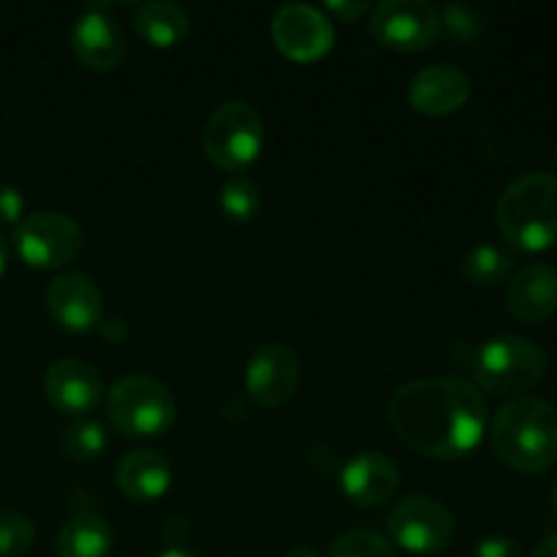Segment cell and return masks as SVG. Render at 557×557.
<instances>
[{"mask_svg": "<svg viewBox=\"0 0 557 557\" xmlns=\"http://www.w3.org/2000/svg\"><path fill=\"white\" fill-rule=\"evenodd\" d=\"M392 430L413 451L457 460L476 449L487 430V400L462 379L408 381L386 408Z\"/></svg>", "mask_w": 557, "mask_h": 557, "instance_id": "cell-1", "label": "cell"}, {"mask_svg": "<svg viewBox=\"0 0 557 557\" xmlns=\"http://www.w3.org/2000/svg\"><path fill=\"white\" fill-rule=\"evenodd\" d=\"M493 449L515 471H547L557 462V408L531 395L500 406L493 419Z\"/></svg>", "mask_w": 557, "mask_h": 557, "instance_id": "cell-2", "label": "cell"}, {"mask_svg": "<svg viewBox=\"0 0 557 557\" xmlns=\"http://www.w3.org/2000/svg\"><path fill=\"white\" fill-rule=\"evenodd\" d=\"M500 234L525 253L557 243V174L528 172L500 194L495 205Z\"/></svg>", "mask_w": 557, "mask_h": 557, "instance_id": "cell-3", "label": "cell"}, {"mask_svg": "<svg viewBox=\"0 0 557 557\" xmlns=\"http://www.w3.org/2000/svg\"><path fill=\"white\" fill-rule=\"evenodd\" d=\"M547 373V354L531 337L500 335L482 343L473 354V375L484 392L500 397H525Z\"/></svg>", "mask_w": 557, "mask_h": 557, "instance_id": "cell-4", "label": "cell"}, {"mask_svg": "<svg viewBox=\"0 0 557 557\" xmlns=\"http://www.w3.org/2000/svg\"><path fill=\"white\" fill-rule=\"evenodd\" d=\"M107 417L125 438H158L172 430L177 403L161 381L150 375H128L109 389Z\"/></svg>", "mask_w": 557, "mask_h": 557, "instance_id": "cell-5", "label": "cell"}, {"mask_svg": "<svg viewBox=\"0 0 557 557\" xmlns=\"http://www.w3.org/2000/svg\"><path fill=\"white\" fill-rule=\"evenodd\" d=\"M207 158L226 172H239L259 158L264 145L261 114L245 101H226L210 114L201 136Z\"/></svg>", "mask_w": 557, "mask_h": 557, "instance_id": "cell-6", "label": "cell"}, {"mask_svg": "<svg viewBox=\"0 0 557 557\" xmlns=\"http://www.w3.org/2000/svg\"><path fill=\"white\" fill-rule=\"evenodd\" d=\"M85 245V234L74 218L63 212H36L14 226V248L27 267L58 270L71 264Z\"/></svg>", "mask_w": 557, "mask_h": 557, "instance_id": "cell-7", "label": "cell"}, {"mask_svg": "<svg viewBox=\"0 0 557 557\" xmlns=\"http://www.w3.org/2000/svg\"><path fill=\"white\" fill-rule=\"evenodd\" d=\"M389 533L406 553L438 555L451 547L457 525L441 500L430 495H408L389 511Z\"/></svg>", "mask_w": 557, "mask_h": 557, "instance_id": "cell-8", "label": "cell"}, {"mask_svg": "<svg viewBox=\"0 0 557 557\" xmlns=\"http://www.w3.org/2000/svg\"><path fill=\"white\" fill-rule=\"evenodd\" d=\"M370 30L395 52H422L441 38V16L428 0H381L370 14Z\"/></svg>", "mask_w": 557, "mask_h": 557, "instance_id": "cell-9", "label": "cell"}, {"mask_svg": "<svg viewBox=\"0 0 557 557\" xmlns=\"http://www.w3.org/2000/svg\"><path fill=\"white\" fill-rule=\"evenodd\" d=\"M272 41L297 63H313L324 58L335 44V25L326 11L308 3L281 5L272 16Z\"/></svg>", "mask_w": 557, "mask_h": 557, "instance_id": "cell-10", "label": "cell"}, {"mask_svg": "<svg viewBox=\"0 0 557 557\" xmlns=\"http://www.w3.org/2000/svg\"><path fill=\"white\" fill-rule=\"evenodd\" d=\"M302 381L299 354L286 343H267L250 357L245 386L261 408H281L297 395Z\"/></svg>", "mask_w": 557, "mask_h": 557, "instance_id": "cell-11", "label": "cell"}, {"mask_svg": "<svg viewBox=\"0 0 557 557\" xmlns=\"http://www.w3.org/2000/svg\"><path fill=\"white\" fill-rule=\"evenodd\" d=\"M44 392L60 413L85 419L103 400V375L92 362L79 357L58 359L44 375Z\"/></svg>", "mask_w": 557, "mask_h": 557, "instance_id": "cell-12", "label": "cell"}, {"mask_svg": "<svg viewBox=\"0 0 557 557\" xmlns=\"http://www.w3.org/2000/svg\"><path fill=\"white\" fill-rule=\"evenodd\" d=\"M47 308L63 330L92 332L103 321V294L92 277L82 272H63L47 288Z\"/></svg>", "mask_w": 557, "mask_h": 557, "instance_id": "cell-13", "label": "cell"}, {"mask_svg": "<svg viewBox=\"0 0 557 557\" xmlns=\"http://www.w3.org/2000/svg\"><path fill=\"white\" fill-rule=\"evenodd\" d=\"M341 493L357 506H381L400 487V471L381 451H359L343 466Z\"/></svg>", "mask_w": 557, "mask_h": 557, "instance_id": "cell-14", "label": "cell"}, {"mask_svg": "<svg viewBox=\"0 0 557 557\" xmlns=\"http://www.w3.org/2000/svg\"><path fill=\"white\" fill-rule=\"evenodd\" d=\"M506 308L522 324H542L557 313V270L553 264H525L511 275Z\"/></svg>", "mask_w": 557, "mask_h": 557, "instance_id": "cell-15", "label": "cell"}, {"mask_svg": "<svg viewBox=\"0 0 557 557\" xmlns=\"http://www.w3.org/2000/svg\"><path fill=\"white\" fill-rule=\"evenodd\" d=\"M71 49L85 65L96 71L117 69L128 54L123 27L103 11H87L71 27Z\"/></svg>", "mask_w": 557, "mask_h": 557, "instance_id": "cell-16", "label": "cell"}, {"mask_svg": "<svg viewBox=\"0 0 557 557\" xmlns=\"http://www.w3.org/2000/svg\"><path fill=\"white\" fill-rule=\"evenodd\" d=\"M471 98V79L462 74L455 65H430L413 76L411 87H408V101L417 112L430 114V117H441V114H451Z\"/></svg>", "mask_w": 557, "mask_h": 557, "instance_id": "cell-17", "label": "cell"}, {"mask_svg": "<svg viewBox=\"0 0 557 557\" xmlns=\"http://www.w3.org/2000/svg\"><path fill=\"white\" fill-rule=\"evenodd\" d=\"M117 487L134 504H152L172 487V466L158 451H128L117 466Z\"/></svg>", "mask_w": 557, "mask_h": 557, "instance_id": "cell-18", "label": "cell"}, {"mask_svg": "<svg viewBox=\"0 0 557 557\" xmlns=\"http://www.w3.org/2000/svg\"><path fill=\"white\" fill-rule=\"evenodd\" d=\"M58 557H109L112 553V528L92 511L71 517L54 542Z\"/></svg>", "mask_w": 557, "mask_h": 557, "instance_id": "cell-19", "label": "cell"}, {"mask_svg": "<svg viewBox=\"0 0 557 557\" xmlns=\"http://www.w3.org/2000/svg\"><path fill=\"white\" fill-rule=\"evenodd\" d=\"M134 27L152 47L169 49L177 47L188 36L190 16L185 14L183 5L169 3V0H150V3H141L136 9Z\"/></svg>", "mask_w": 557, "mask_h": 557, "instance_id": "cell-20", "label": "cell"}, {"mask_svg": "<svg viewBox=\"0 0 557 557\" xmlns=\"http://www.w3.org/2000/svg\"><path fill=\"white\" fill-rule=\"evenodd\" d=\"M515 272V259L495 245H476L462 259V275L479 288H493L509 281Z\"/></svg>", "mask_w": 557, "mask_h": 557, "instance_id": "cell-21", "label": "cell"}, {"mask_svg": "<svg viewBox=\"0 0 557 557\" xmlns=\"http://www.w3.org/2000/svg\"><path fill=\"white\" fill-rule=\"evenodd\" d=\"M60 446L74 462H92L107 449V430L90 417L74 419L60 435Z\"/></svg>", "mask_w": 557, "mask_h": 557, "instance_id": "cell-22", "label": "cell"}, {"mask_svg": "<svg viewBox=\"0 0 557 557\" xmlns=\"http://www.w3.org/2000/svg\"><path fill=\"white\" fill-rule=\"evenodd\" d=\"M261 207V190L250 177L234 174L221 188V210L228 221L248 223L253 221Z\"/></svg>", "mask_w": 557, "mask_h": 557, "instance_id": "cell-23", "label": "cell"}, {"mask_svg": "<svg viewBox=\"0 0 557 557\" xmlns=\"http://www.w3.org/2000/svg\"><path fill=\"white\" fill-rule=\"evenodd\" d=\"M36 542V525L20 511H0V557H22Z\"/></svg>", "mask_w": 557, "mask_h": 557, "instance_id": "cell-24", "label": "cell"}, {"mask_svg": "<svg viewBox=\"0 0 557 557\" xmlns=\"http://www.w3.org/2000/svg\"><path fill=\"white\" fill-rule=\"evenodd\" d=\"M330 557H397L395 547L375 531H348L335 539Z\"/></svg>", "mask_w": 557, "mask_h": 557, "instance_id": "cell-25", "label": "cell"}, {"mask_svg": "<svg viewBox=\"0 0 557 557\" xmlns=\"http://www.w3.org/2000/svg\"><path fill=\"white\" fill-rule=\"evenodd\" d=\"M441 16V30L449 33L455 41L466 44V41H473V38L482 33V16L476 14L473 9H468V5H444V9L438 11Z\"/></svg>", "mask_w": 557, "mask_h": 557, "instance_id": "cell-26", "label": "cell"}, {"mask_svg": "<svg viewBox=\"0 0 557 557\" xmlns=\"http://www.w3.org/2000/svg\"><path fill=\"white\" fill-rule=\"evenodd\" d=\"M25 218V199L11 185H0V226L3 223H20Z\"/></svg>", "mask_w": 557, "mask_h": 557, "instance_id": "cell-27", "label": "cell"}, {"mask_svg": "<svg viewBox=\"0 0 557 557\" xmlns=\"http://www.w3.org/2000/svg\"><path fill=\"white\" fill-rule=\"evenodd\" d=\"M473 557H522V549L515 539L490 536L484 539V542H479Z\"/></svg>", "mask_w": 557, "mask_h": 557, "instance_id": "cell-28", "label": "cell"}, {"mask_svg": "<svg viewBox=\"0 0 557 557\" xmlns=\"http://www.w3.org/2000/svg\"><path fill=\"white\" fill-rule=\"evenodd\" d=\"M324 9L330 11V14L341 16L343 22H357L359 16L368 14L370 5L364 3V0H343V3H326Z\"/></svg>", "mask_w": 557, "mask_h": 557, "instance_id": "cell-29", "label": "cell"}, {"mask_svg": "<svg viewBox=\"0 0 557 557\" xmlns=\"http://www.w3.org/2000/svg\"><path fill=\"white\" fill-rule=\"evenodd\" d=\"M533 557H557V533H549V536L539 544Z\"/></svg>", "mask_w": 557, "mask_h": 557, "instance_id": "cell-30", "label": "cell"}, {"mask_svg": "<svg viewBox=\"0 0 557 557\" xmlns=\"http://www.w3.org/2000/svg\"><path fill=\"white\" fill-rule=\"evenodd\" d=\"M286 557H321V555L315 553L313 547H305V544H297V547L288 549Z\"/></svg>", "mask_w": 557, "mask_h": 557, "instance_id": "cell-31", "label": "cell"}, {"mask_svg": "<svg viewBox=\"0 0 557 557\" xmlns=\"http://www.w3.org/2000/svg\"><path fill=\"white\" fill-rule=\"evenodd\" d=\"M5 264H9V245H5L3 234H0V277H3Z\"/></svg>", "mask_w": 557, "mask_h": 557, "instance_id": "cell-32", "label": "cell"}, {"mask_svg": "<svg viewBox=\"0 0 557 557\" xmlns=\"http://www.w3.org/2000/svg\"><path fill=\"white\" fill-rule=\"evenodd\" d=\"M158 557H201V555L188 553V549H166V553L158 555Z\"/></svg>", "mask_w": 557, "mask_h": 557, "instance_id": "cell-33", "label": "cell"}, {"mask_svg": "<svg viewBox=\"0 0 557 557\" xmlns=\"http://www.w3.org/2000/svg\"><path fill=\"white\" fill-rule=\"evenodd\" d=\"M553 506H555V511H557V479H555V487H553Z\"/></svg>", "mask_w": 557, "mask_h": 557, "instance_id": "cell-34", "label": "cell"}, {"mask_svg": "<svg viewBox=\"0 0 557 557\" xmlns=\"http://www.w3.org/2000/svg\"><path fill=\"white\" fill-rule=\"evenodd\" d=\"M555 161H557V152H555Z\"/></svg>", "mask_w": 557, "mask_h": 557, "instance_id": "cell-35", "label": "cell"}]
</instances>
